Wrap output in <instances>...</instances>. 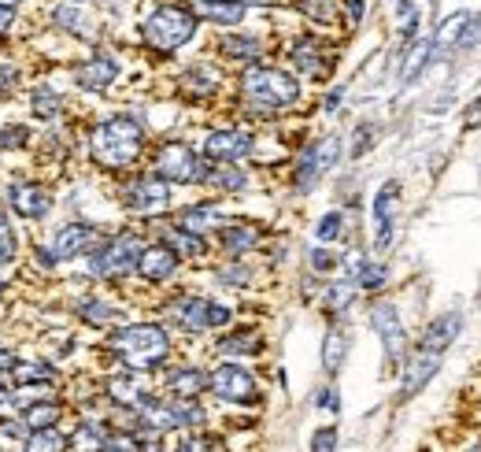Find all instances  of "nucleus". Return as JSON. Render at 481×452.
I'll list each match as a JSON object with an SVG mask.
<instances>
[{"mask_svg": "<svg viewBox=\"0 0 481 452\" xmlns=\"http://www.w3.org/2000/svg\"><path fill=\"white\" fill-rule=\"evenodd\" d=\"M0 293H4V285H0Z\"/></svg>", "mask_w": 481, "mask_h": 452, "instance_id": "nucleus-60", "label": "nucleus"}, {"mask_svg": "<svg viewBox=\"0 0 481 452\" xmlns=\"http://www.w3.org/2000/svg\"><path fill=\"white\" fill-rule=\"evenodd\" d=\"M212 389L229 401V404H248V401H256V378L244 371V367L237 363H222L219 371H212Z\"/></svg>", "mask_w": 481, "mask_h": 452, "instance_id": "nucleus-12", "label": "nucleus"}, {"mask_svg": "<svg viewBox=\"0 0 481 452\" xmlns=\"http://www.w3.org/2000/svg\"><path fill=\"white\" fill-rule=\"evenodd\" d=\"M256 245H260V234L252 230V226H226V230H222V249L234 253V256L256 249Z\"/></svg>", "mask_w": 481, "mask_h": 452, "instance_id": "nucleus-29", "label": "nucleus"}, {"mask_svg": "<svg viewBox=\"0 0 481 452\" xmlns=\"http://www.w3.org/2000/svg\"><path fill=\"white\" fill-rule=\"evenodd\" d=\"M27 127H8V130H0V149H23L27 145Z\"/></svg>", "mask_w": 481, "mask_h": 452, "instance_id": "nucleus-46", "label": "nucleus"}, {"mask_svg": "<svg viewBox=\"0 0 481 452\" xmlns=\"http://www.w3.org/2000/svg\"><path fill=\"white\" fill-rule=\"evenodd\" d=\"M115 74H119V64H115L112 56H93V59H86V64L74 71L78 86H81V90H93V93L108 90L112 82H115Z\"/></svg>", "mask_w": 481, "mask_h": 452, "instance_id": "nucleus-18", "label": "nucleus"}, {"mask_svg": "<svg viewBox=\"0 0 481 452\" xmlns=\"http://www.w3.org/2000/svg\"><path fill=\"white\" fill-rule=\"evenodd\" d=\"M12 375H15L19 386H52V382H56V371H52L49 363H41V360H30V363L15 360Z\"/></svg>", "mask_w": 481, "mask_h": 452, "instance_id": "nucleus-23", "label": "nucleus"}, {"mask_svg": "<svg viewBox=\"0 0 481 452\" xmlns=\"http://www.w3.org/2000/svg\"><path fill=\"white\" fill-rule=\"evenodd\" d=\"M163 412H167V430H175V426H200L204 423V408L193 397H178L171 404H163Z\"/></svg>", "mask_w": 481, "mask_h": 452, "instance_id": "nucleus-20", "label": "nucleus"}, {"mask_svg": "<svg viewBox=\"0 0 481 452\" xmlns=\"http://www.w3.org/2000/svg\"><path fill=\"white\" fill-rule=\"evenodd\" d=\"M127 208L134 215H159L171 208V182L163 175H141L127 186Z\"/></svg>", "mask_w": 481, "mask_h": 452, "instance_id": "nucleus-8", "label": "nucleus"}, {"mask_svg": "<svg viewBox=\"0 0 481 452\" xmlns=\"http://www.w3.org/2000/svg\"><path fill=\"white\" fill-rule=\"evenodd\" d=\"M219 52L229 56V59H244V64H252V59L263 52L256 37H241V34H229L219 41Z\"/></svg>", "mask_w": 481, "mask_h": 452, "instance_id": "nucleus-24", "label": "nucleus"}, {"mask_svg": "<svg viewBox=\"0 0 481 452\" xmlns=\"http://www.w3.org/2000/svg\"><path fill=\"white\" fill-rule=\"evenodd\" d=\"M348 15H352V23H360V19H363V0H352V4H348Z\"/></svg>", "mask_w": 481, "mask_h": 452, "instance_id": "nucleus-56", "label": "nucleus"}, {"mask_svg": "<svg viewBox=\"0 0 481 452\" xmlns=\"http://www.w3.org/2000/svg\"><path fill=\"white\" fill-rule=\"evenodd\" d=\"M52 19H56V27L74 30V34H81V27H86V15L74 12V8H71V0H67V4H59V8L52 12Z\"/></svg>", "mask_w": 481, "mask_h": 452, "instance_id": "nucleus-43", "label": "nucleus"}, {"mask_svg": "<svg viewBox=\"0 0 481 452\" xmlns=\"http://www.w3.org/2000/svg\"><path fill=\"white\" fill-rule=\"evenodd\" d=\"M345 353H348V338L341 331H330L326 341H322V367H326V375H337L341 371Z\"/></svg>", "mask_w": 481, "mask_h": 452, "instance_id": "nucleus-28", "label": "nucleus"}, {"mask_svg": "<svg viewBox=\"0 0 481 452\" xmlns=\"http://www.w3.org/2000/svg\"><path fill=\"white\" fill-rule=\"evenodd\" d=\"M178 271V253L171 249V245H149V249H141L137 256V275L144 282H167Z\"/></svg>", "mask_w": 481, "mask_h": 452, "instance_id": "nucleus-15", "label": "nucleus"}, {"mask_svg": "<svg viewBox=\"0 0 481 452\" xmlns=\"http://www.w3.org/2000/svg\"><path fill=\"white\" fill-rule=\"evenodd\" d=\"M0 8H19V0H0Z\"/></svg>", "mask_w": 481, "mask_h": 452, "instance_id": "nucleus-58", "label": "nucleus"}, {"mask_svg": "<svg viewBox=\"0 0 481 452\" xmlns=\"http://www.w3.org/2000/svg\"><path fill=\"white\" fill-rule=\"evenodd\" d=\"M244 97L252 100L260 112H275V108H289L292 100L300 97L297 78L278 71V67H248L241 78Z\"/></svg>", "mask_w": 481, "mask_h": 452, "instance_id": "nucleus-3", "label": "nucleus"}, {"mask_svg": "<svg viewBox=\"0 0 481 452\" xmlns=\"http://www.w3.org/2000/svg\"><path fill=\"white\" fill-rule=\"evenodd\" d=\"M341 226H345L341 212H326V215L319 219V226H315V238H319V241H337V238H341Z\"/></svg>", "mask_w": 481, "mask_h": 452, "instance_id": "nucleus-44", "label": "nucleus"}, {"mask_svg": "<svg viewBox=\"0 0 481 452\" xmlns=\"http://www.w3.org/2000/svg\"><path fill=\"white\" fill-rule=\"evenodd\" d=\"M315 408H326V412H341V397H337V389L326 386L315 394Z\"/></svg>", "mask_w": 481, "mask_h": 452, "instance_id": "nucleus-50", "label": "nucleus"}, {"mask_svg": "<svg viewBox=\"0 0 481 452\" xmlns=\"http://www.w3.org/2000/svg\"><path fill=\"white\" fill-rule=\"evenodd\" d=\"M167 316H171L178 326L185 331H212V326H226L229 323V308L215 304V300H204V297H190L182 293L167 304Z\"/></svg>", "mask_w": 481, "mask_h": 452, "instance_id": "nucleus-6", "label": "nucleus"}, {"mask_svg": "<svg viewBox=\"0 0 481 452\" xmlns=\"http://www.w3.org/2000/svg\"><path fill=\"white\" fill-rule=\"evenodd\" d=\"M304 12H311V15H330V0H304Z\"/></svg>", "mask_w": 481, "mask_h": 452, "instance_id": "nucleus-52", "label": "nucleus"}, {"mask_svg": "<svg viewBox=\"0 0 481 452\" xmlns=\"http://www.w3.org/2000/svg\"><path fill=\"white\" fill-rule=\"evenodd\" d=\"M311 156H315V163H319L322 175L333 171V163L341 160V137H322V141H315V145H311Z\"/></svg>", "mask_w": 481, "mask_h": 452, "instance_id": "nucleus-34", "label": "nucleus"}, {"mask_svg": "<svg viewBox=\"0 0 481 452\" xmlns=\"http://www.w3.org/2000/svg\"><path fill=\"white\" fill-rule=\"evenodd\" d=\"M12 208L23 215V219H45L49 208H52V193L34 186V182H27V186H15L12 190Z\"/></svg>", "mask_w": 481, "mask_h": 452, "instance_id": "nucleus-19", "label": "nucleus"}, {"mask_svg": "<svg viewBox=\"0 0 481 452\" xmlns=\"http://www.w3.org/2000/svg\"><path fill=\"white\" fill-rule=\"evenodd\" d=\"M182 226L193 234H212L215 226H222V215H219L215 204H193V208L182 212Z\"/></svg>", "mask_w": 481, "mask_h": 452, "instance_id": "nucleus-22", "label": "nucleus"}, {"mask_svg": "<svg viewBox=\"0 0 481 452\" xmlns=\"http://www.w3.org/2000/svg\"><path fill=\"white\" fill-rule=\"evenodd\" d=\"M307 263H311V271H319V275H326V271H333L337 267V256H330L326 249H315L307 256Z\"/></svg>", "mask_w": 481, "mask_h": 452, "instance_id": "nucleus-49", "label": "nucleus"}, {"mask_svg": "<svg viewBox=\"0 0 481 452\" xmlns=\"http://www.w3.org/2000/svg\"><path fill=\"white\" fill-rule=\"evenodd\" d=\"M204 182H212V186L229 190V193H237V190H244V186H248V178H244L237 168H219V171H207V178H204Z\"/></svg>", "mask_w": 481, "mask_h": 452, "instance_id": "nucleus-38", "label": "nucleus"}, {"mask_svg": "<svg viewBox=\"0 0 481 452\" xmlns=\"http://www.w3.org/2000/svg\"><path fill=\"white\" fill-rule=\"evenodd\" d=\"M59 448H67V438L59 434L56 426H41V430H34L30 441H27V452H59Z\"/></svg>", "mask_w": 481, "mask_h": 452, "instance_id": "nucleus-32", "label": "nucleus"}, {"mask_svg": "<svg viewBox=\"0 0 481 452\" xmlns=\"http://www.w3.org/2000/svg\"><path fill=\"white\" fill-rule=\"evenodd\" d=\"M204 152L207 160H219V163H237L252 152V134L244 130H215L212 137L204 141Z\"/></svg>", "mask_w": 481, "mask_h": 452, "instance_id": "nucleus-14", "label": "nucleus"}, {"mask_svg": "<svg viewBox=\"0 0 481 452\" xmlns=\"http://www.w3.org/2000/svg\"><path fill=\"white\" fill-rule=\"evenodd\" d=\"M355 300V285L352 282H337V285H330L322 304H326V312H345V308H352Z\"/></svg>", "mask_w": 481, "mask_h": 452, "instance_id": "nucleus-37", "label": "nucleus"}, {"mask_svg": "<svg viewBox=\"0 0 481 452\" xmlns=\"http://www.w3.org/2000/svg\"><path fill=\"white\" fill-rule=\"evenodd\" d=\"M396 200H400V182H385L374 193V249L385 253L396 234Z\"/></svg>", "mask_w": 481, "mask_h": 452, "instance_id": "nucleus-11", "label": "nucleus"}, {"mask_svg": "<svg viewBox=\"0 0 481 452\" xmlns=\"http://www.w3.org/2000/svg\"><path fill=\"white\" fill-rule=\"evenodd\" d=\"M137 256H141V241L134 234H119L112 241H104L89 256V271L97 278H119L127 271H137Z\"/></svg>", "mask_w": 481, "mask_h": 452, "instance_id": "nucleus-5", "label": "nucleus"}, {"mask_svg": "<svg viewBox=\"0 0 481 452\" xmlns=\"http://www.w3.org/2000/svg\"><path fill=\"white\" fill-rule=\"evenodd\" d=\"M12 19H15V8H0V30H12Z\"/></svg>", "mask_w": 481, "mask_h": 452, "instance_id": "nucleus-55", "label": "nucleus"}, {"mask_svg": "<svg viewBox=\"0 0 481 452\" xmlns=\"http://www.w3.org/2000/svg\"><path fill=\"white\" fill-rule=\"evenodd\" d=\"M370 141H374V127H360L355 130V141H352V160H360V156H367V149H370Z\"/></svg>", "mask_w": 481, "mask_h": 452, "instance_id": "nucleus-48", "label": "nucleus"}, {"mask_svg": "<svg viewBox=\"0 0 481 452\" xmlns=\"http://www.w3.org/2000/svg\"><path fill=\"white\" fill-rule=\"evenodd\" d=\"M104 438H108V430L97 423H86L74 430V438H67V448H104Z\"/></svg>", "mask_w": 481, "mask_h": 452, "instance_id": "nucleus-35", "label": "nucleus"}, {"mask_svg": "<svg viewBox=\"0 0 481 452\" xmlns=\"http://www.w3.org/2000/svg\"><path fill=\"white\" fill-rule=\"evenodd\" d=\"M360 285H367V290H382L385 285V263H363Z\"/></svg>", "mask_w": 481, "mask_h": 452, "instance_id": "nucleus-45", "label": "nucleus"}, {"mask_svg": "<svg viewBox=\"0 0 481 452\" xmlns=\"http://www.w3.org/2000/svg\"><path fill=\"white\" fill-rule=\"evenodd\" d=\"M311 448H315V452H333V448H337V430H333V426L315 430V438H311Z\"/></svg>", "mask_w": 481, "mask_h": 452, "instance_id": "nucleus-47", "label": "nucleus"}, {"mask_svg": "<svg viewBox=\"0 0 481 452\" xmlns=\"http://www.w3.org/2000/svg\"><path fill=\"white\" fill-rule=\"evenodd\" d=\"M185 82V90H190V93H197V97H207V93H215V86H219V74L215 71H190V74H185L182 78Z\"/></svg>", "mask_w": 481, "mask_h": 452, "instance_id": "nucleus-39", "label": "nucleus"}, {"mask_svg": "<svg viewBox=\"0 0 481 452\" xmlns=\"http://www.w3.org/2000/svg\"><path fill=\"white\" fill-rule=\"evenodd\" d=\"M459 331H463V316H459V312H445V316H437V319L426 326V334H423V341H418V348H430V353H445V348L459 338Z\"/></svg>", "mask_w": 481, "mask_h": 452, "instance_id": "nucleus-17", "label": "nucleus"}, {"mask_svg": "<svg viewBox=\"0 0 481 452\" xmlns=\"http://www.w3.org/2000/svg\"><path fill=\"white\" fill-rule=\"evenodd\" d=\"M74 4H81V0H74Z\"/></svg>", "mask_w": 481, "mask_h": 452, "instance_id": "nucleus-61", "label": "nucleus"}, {"mask_svg": "<svg viewBox=\"0 0 481 452\" xmlns=\"http://www.w3.org/2000/svg\"><path fill=\"white\" fill-rule=\"evenodd\" d=\"M163 241L171 245L178 256H200V253H204V238L193 234V230H185V226H178V230H167Z\"/></svg>", "mask_w": 481, "mask_h": 452, "instance_id": "nucleus-31", "label": "nucleus"}, {"mask_svg": "<svg viewBox=\"0 0 481 452\" xmlns=\"http://www.w3.org/2000/svg\"><path fill=\"white\" fill-rule=\"evenodd\" d=\"M97 230L89 222H71V226H64V230H59L56 238H52V245L45 253L37 249V260L45 263V267H52V260H71V256H81L86 249H93L97 245Z\"/></svg>", "mask_w": 481, "mask_h": 452, "instance_id": "nucleus-10", "label": "nucleus"}, {"mask_svg": "<svg viewBox=\"0 0 481 452\" xmlns=\"http://www.w3.org/2000/svg\"><path fill=\"white\" fill-rule=\"evenodd\" d=\"M219 353H226V356H252V353H260V334L241 331L234 338H222L219 341Z\"/></svg>", "mask_w": 481, "mask_h": 452, "instance_id": "nucleus-33", "label": "nucleus"}, {"mask_svg": "<svg viewBox=\"0 0 481 452\" xmlns=\"http://www.w3.org/2000/svg\"><path fill=\"white\" fill-rule=\"evenodd\" d=\"M93 160L100 163V168L108 171H122L130 168V163L141 156L144 149V127L134 119V115H115L108 122H100V127L93 130Z\"/></svg>", "mask_w": 481, "mask_h": 452, "instance_id": "nucleus-1", "label": "nucleus"}, {"mask_svg": "<svg viewBox=\"0 0 481 452\" xmlns=\"http://www.w3.org/2000/svg\"><path fill=\"white\" fill-rule=\"evenodd\" d=\"M241 4H270V0H241Z\"/></svg>", "mask_w": 481, "mask_h": 452, "instance_id": "nucleus-59", "label": "nucleus"}, {"mask_svg": "<svg viewBox=\"0 0 481 452\" xmlns=\"http://www.w3.org/2000/svg\"><path fill=\"white\" fill-rule=\"evenodd\" d=\"M12 256H15V234L8 226H0V267L12 263Z\"/></svg>", "mask_w": 481, "mask_h": 452, "instance_id": "nucleus-51", "label": "nucleus"}, {"mask_svg": "<svg viewBox=\"0 0 481 452\" xmlns=\"http://www.w3.org/2000/svg\"><path fill=\"white\" fill-rule=\"evenodd\" d=\"M477 45H481V12H470L467 23H463V34H459V41H455V49L467 52V49H477Z\"/></svg>", "mask_w": 481, "mask_h": 452, "instance_id": "nucleus-41", "label": "nucleus"}, {"mask_svg": "<svg viewBox=\"0 0 481 452\" xmlns=\"http://www.w3.org/2000/svg\"><path fill=\"white\" fill-rule=\"evenodd\" d=\"M467 127H481V97L470 105V119H467Z\"/></svg>", "mask_w": 481, "mask_h": 452, "instance_id": "nucleus-54", "label": "nucleus"}, {"mask_svg": "<svg viewBox=\"0 0 481 452\" xmlns=\"http://www.w3.org/2000/svg\"><path fill=\"white\" fill-rule=\"evenodd\" d=\"M341 97H345L341 90H333V93L326 97V112H333V108H337V105H341Z\"/></svg>", "mask_w": 481, "mask_h": 452, "instance_id": "nucleus-57", "label": "nucleus"}, {"mask_svg": "<svg viewBox=\"0 0 481 452\" xmlns=\"http://www.w3.org/2000/svg\"><path fill=\"white\" fill-rule=\"evenodd\" d=\"M108 394H112V401H119L122 408H137L144 397V389H141V382L137 378H127V375H119V378H112L108 382Z\"/></svg>", "mask_w": 481, "mask_h": 452, "instance_id": "nucleus-27", "label": "nucleus"}, {"mask_svg": "<svg viewBox=\"0 0 481 452\" xmlns=\"http://www.w3.org/2000/svg\"><path fill=\"white\" fill-rule=\"evenodd\" d=\"M185 4H190L197 19L215 23V27H237L248 12V4H241V0H185Z\"/></svg>", "mask_w": 481, "mask_h": 452, "instance_id": "nucleus-16", "label": "nucleus"}, {"mask_svg": "<svg viewBox=\"0 0 481 452\" xmlns=\"http://www.w3.org/2000/svg\"><path fill=\"white\" fill-rule=\"evenodd\" d=\"M112 353L130 367V371H152L171 356V338L156 323H134L112 334Z\"/></svg>", "mask_w": 481, "mask_h": 452, "instance_id": "nucleus-2", "label": "nucleus"}, {"mask_svg": "<svg viewBox=\"0 0 481 452\" xmlns=\"http://www.w3.org/2000/svg\"><path fill=\"white\" fill-rule=\"evenodd\" d=\"M430 59H433V41H415L407 59H404V67H400V82H404V86L423 74V67L430 64Z\"/></svg>", "mask_w": 481, "mask_h": 452, "instance_id": "nucleus-25", "label": "nucleus"}, {"mask_svg": "<svg viewBox=\"0 0 481 452\" xmlns=\"http://www.w3.org/2000/svg\"><path fill=\"white\" fill-rule=\"evenodd\" d=\"M59 423V404H30L27 408V426L41 430V426H56Z\"/></svg>", "mask_w": 481, "mask_h": 452, "instance_id": "nucleus-40", "label": "nucleus"}, {"mask_svg": "<svg viewBox=\"0 0 481 452\" xmlns=\"http://www.w3.org/2000/svg\"><path fill=\"white\" fill-rule=\"evenodd\" d=\"M467 15H470V12H452V15L445 19V23H441V30H437V37H433V52H448V49H455L459 34H463Z\"/></svg>", "mask_w": 481, "mask_h": 452, "instance_id": "nucleus-30", "label": "nucleus"}, {"mask_svg": "<svg viewBox=\"0 0 481 452\" xmlns=\"http://www.w3.org/2000/svg\"><path fill=\"white\" fill-rule=\"evenodd\" d=\"M370 326H374V334L382 338L385 345V363H400L404 353H407V334H404V323H400V312H396L392 304H374V312H370Z\"/></svg>", "mask_w": 481, "mask_h": 452, "instance_id": "nucleus-9", "label": "nucleus"}, {"mask_svg": "<svg viewBox=\"0 0 481 452\" xmlns=\"http://www.w3.org/2000/svg\"><path fill=\"white\" fill-rule=\"evenodd\" d=\"M292 64H297L300 71H307V74H322V49H319V41H311V37H304V41H297L292 45Z\"/></svg>", "mask_w": 481, "mask_h": 452, "instance_id": "nucleus-26", "label": "nucleus"}, {"mask_svg": "<svg viewBox=\"0 0 481 452\" xmlns=\"http://www.w3.org/2000/svg\"><path fill=\"white\" fill-rule=\"evenodd\" d=\"M171 389L175 397H200L204 389H212V375H204L200 367H182L171 375Z\"/></svg>", "mask_w": 481, "mask_h": 452, "instance_id": "nucleus-21", "label": "nucleus"}, {"mask_svg": "<svg viewBox=\"0 0 481 452\" xmlns=\"http://www.w3.org/2000/svg\"><path fill=\"white\" fill-rule=\"evenodd\" d=\"M78 316L86 319V323H93V326H108V323H119V319H122L112 304H100V300H86V304L78 308Z\"/></svg>", "mask_w": 481, "mask_h": 452, "instance_id": "nucleus-36", "label": "nucleus"}, {"mask_svg": "<svg viewBox=\"0 0 481 452\" xmlns=\"http://www.w3.org/2000/svg\"><path fill=\"white\" fill-rule=\"evenodd\" d=\"M15 367V353H8L4 345H0V371H12Z\"/></svg>", "mask_w": 481, "mask_h": 452, "instance_id": "nucleus-53", "label": "nucleus"}, {"mask_svg": "<svg viewBox=\"0 0 481 452\" xmlns=\"http://www.w3.org/2000/svg\"><path fill=\"white\" fill-rule=\"evenodd\" d=\"M441 360L445 353H430V348H415V353L407 356V367H404V382H400V397H415L423 394V389L430 386V378L441 371Z\"/></svg>", "mask_w": 481, "mask_h": 452, "instance_id": "nucleus-13", "label": "nucleus"}, {"mask_svg": "<svg viewBox=\"0 0 481 452\" xmlns=\"http://www.w3.org/2000/svg\"><path fill=\"white\" fill-rule=\"evenodd\" d=\"M207 171L212 168L190 145H182V141H167L156 156V175H163L167 182H185L190 186V182H204Z\"/></svg>", "mask_w": 481, "mask_h": 452, "instance_id": "nucleus-7", "label": "nucleus"}, {"mask_svg": "<svg viewBox=\"0 0 481 452\" xmlns=\"http://www.w3.org/2000/svg\"><path fill=\"white\" fill-rule=\"evenodd\" d=\"M141 34H144V41H149V49H156V52H175V49L185 45V41H193V34H197V15H193L190 8L163 4V8H156L149 19H144Z\"/></svg>", "mask_w": 481, "mask_h": 452, "instance_id": "nucleus-4", "label": "nucleus"}, {"mask_svg": "<svg viewBox=\"0 0 481 452\" xmlns=\"http://www.w3.org/2000/svg\"><path fill=\"white\" fill-rule=\"evenodd\" d=\"M59 105H64V100H59V93H52L49 86H41V90L34 93V112H37L41 119H56V115H59Z\"/></svg>", "mask_w": 481, "mask_h": 452, "instance_id": "nucleus-42", "label": "nucleus"}]
</instances>
